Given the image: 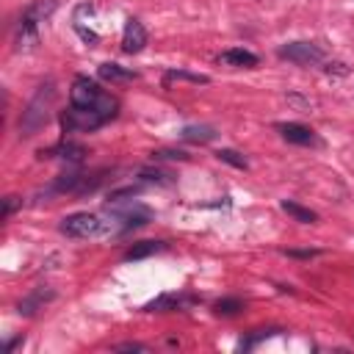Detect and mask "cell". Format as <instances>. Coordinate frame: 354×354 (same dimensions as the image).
<instances>
[{"label":"cell","instance_id":"obj_1","mask_svg":"<svg viewBox=\"0 0 354 354\" xmlns=\"http://www.w3.org/2000/svg\"><path fill=\"white\" fill-rule=\"evenodd\" d=\"M69 102H72L75 108H94V111L105 113L108 119H113L116 111H119V100L111 97V94H105L94 80H88V77H83V75H77V77L72 80Z\"/></svg>","mask_w":354,"mask_h":354},{"label":"cell","instance_id":"obj_2","mask_svg":"<svg viewBox=\"0 0 354 354\" xmlns=\"http://www.w3.org/2000/svg\"><path fill=\"white\" fill-rule=\"evenodd\" d=\"M53 100H55V83L53 80H47V83H41L39 86V91L33 94V100L28 102V108L22 111V116H19V136H33V133H39L44 124H47V119H50V108H53Z\"/></svg>","mask_w":354,"mask_h":354},{"label":"cell","instance_id":"obj_3","mask_svg":"<svg viewBox=\"0 0 354 354\" xmlns=\"http://www.w3.org/2000/svg\"><path fill=\"white\" fill-rule=\"evenodd\" d=\"M61 232L69 238H97V235L111 232V221H102L100 216H94L88 210H80V213L61 218Z\"/></svg>","mask_w":354,"mask_h":354},{"label":"cell","instance_id":"obj_4","mask_svg":"<svg viewBox=\"0 0 354 354\" xmlns=\"http://www.w3.org/2000/svg\"><path fill=\"white\" fill-rule=\"evenodd\" d=\"M105 122H111L105 113L94 111V108H69L61 113V127L64 133H91L97 127H102Z\"/></svg>","mask_w":354,"mask_h":354},{"label":"cell","instance_id":"obj_5","mask_svg":"<svg viewBox=\"0 0 354 354\" xmlns=\"http://www.w3.org/2000/svg\"><path fill=\"white\" fill-rule=\"evenodd\" d=\"M277 55L282 61L296 64V66H315V64L324 61V50L318 44H313V41H288V44H282L277 50Z\"/></svg>","mask_w":354,"mask_h":354},{"label":"cell","instance_id":"obj_6","mask_svg":"<svg viewBox=\"0 0 354 354\" xmlns=\"http://www.w3.org/2000/svg\"><path fill=\"white\" fill-rule=\"evenodd\" d=\"M116 221H119V235H124V232H130V230H138V227H144V224H149L152 221V210L147 207V205H127V207H119L116 205Z\"/></svg>","mask_w":354,"mask_h":354},{"label":"cell","instance_id":"obj_7","mask_svg":"<svg viewBox=\"0 0 354 354\" xmlns=\"http://www.w3.org/2000/svg\"><path fill=\"white\" fill-rule=\"evenodd\" d=\"M277 130H279V136L288 144H296V147H318L321 144L318 136H315V130L307 127V124H301V122H279Z\"/></svg>","mask_w":354,"mask_h":354},{"label":"cell","instance_id":"obj_8","mask_svg":"<svg viewBox=\"0 0 354 354\" xmlns=\"http://www.w3.org/2000/svg\"><path fill=\"white\" fill-rule=\"evenodd\" d=\"M55 299V290L53 288H44V285H39V288H33L19 304H17V313L19 315H25V318H30V315H36L47 301H53Z\"/></svg>","mask_w":354,"mask_h":354},{"label":"cell","instance_id":"obj_9","mask_svg":"<svg viewBox=\"0 0 354 354\" xmlns=\"http://www.w3.org/2000/svg\"><path fill=\"white\" fill-rule=\"evenodd\" d=\"M86 155H88L86 147L77 144V141H58L55 147L39 152V158H61V160H66V163H80Z\"/></svg>","mask_w":354,"mask_h":354},{"label":"cell","instance_id":"obj_10","mask_svg":"<svg viewBox=\"0 0 354 354\" xmlns=\"http://www.w3.org/2000/svg\"><path fill=\"white\" fill-rule=\"evenodd\" d=\"M144 44H147V30H144V25L138 19L130 17L127 25H124V33H122V50L127 55H133V53H141Z\"/></svg>","mask_w":354,"mask_h":354},{"label":"cell","instance_id":"obj_11","mask_svg":"<svg viewBox=\"0 0 354 354\" xmlns=\"http://www.w3.org/2000/svg\"><path fill=\"white\" fill-rule=\"evenodd\" d=\"M218 64H227V66H238V69H252L260 64V58L252 53V50H243V47H230L218 55Z\"/></svg>","mask_w":354,"mask_h":354},{"label":"cell","instance_id":"obj_12","mask_svg":"<svg viewBox=\"0 0 354 354\" xmlns=\"http://www.w3.org/2000/svg\"><path fill=\"white\" fill-rule=\"evenodd\" d=\"M194 299L191 296H177V293H163L152 301L144 304V313H171V310H180L185 304H191Z\"/></svg>","mask_w":354,"mask_h":354},{"label":"cell","instance_id":"obj_13","mask_svg":"<svg viewBox=\"0 0 354 354\" xmlns=\"http://www.w3.org/2000/svg\"><path fill=\"white\" fill-rule=\"evenodd\" d=\"M83 180H86V174H83V171L69 169V171H64V174H58V177H55V183L50 185V191H53V194H77V191H80V185H83Z\"/></svg>","mask_w":354,"mask_h":354},{"label":"cell","instance_id":"obj_14","mask_svg":"<svg viewBox=\"0 0 354 354\" xmlns=\"http://www.w3.org/2000/svg\"><path fill=\"white\" fill-rule=\"evenodd\" d=\"M58 8V0H33L22 14H19V19H25V22H33V25H41L53 11Z\"/></svg>","mask_w":354,"mask_h":354},{"label":"cell","instance_id":"obj_15","mask_svg":"<svg viewBox=\"0 0 354 354\" xmlns=\"http://www.w3.org/2000/svg\"><path fill=\"white\" fill-rule=\"evenodd\" d=\"M216 136H218V130H216L213 124H185V127L180 130V138L188 141V144H207V141H213Z\"/></svg>","mask_w":354,"mask_h":354},{"label":"cell","instance_id":"obj_16","mask_svg":"<svg viewBox=\"0 0 354 354\" xmlns=\"http://www.w3.org/2000/svg\"><path fill=\"white\" fill-rule=\"evenodd\" d=\"M97 75L102 77V80H108V83H127V80H136L138 75L133 72V69H127V66H122V64H100V69H97Z\"/></svg>","mask_w":354,"mask_h":354},{"label":"cell","instance_id":"obj_17","mask_svg":"<svg viewBox=\"0 0 354 354\" xmlns=\"http://www.w3.org/2000/svg\"><path fill=\"white\" fill-rule=\"evenodd\" d=\"M163 249H166L163 241H141V243H133V246L124 252V260H144V257L158 254V252H163Z\"/></svg>","mask_w":354,"mask_h":354},{"label":"cell","instance_id":"obj_18","mask_svg":"<svg viewBox=\"0 0 354 354\" xmlns=\"http://www.w3.org/2000/svg\"><path fill=\"white\" fill-rule=\"evenodd\" d=\"M279 207H282L290 218H296V221H301V224H315V221H318V213H315V210H310V207H301L299 202L282 199V202H279Z\"/></svg>","mask_w":354,"mask_h":354},{"label":"cell","instance_id":"obj_19","mask_svg":"<svg viewBox=\"0 0 354 354\" xmlns=\"http://www.w3.org/2000/svg\"><path fill=\"white\" fill-rule=\"evenodd\" d=\"M138 180L141 183H155V185H171L174 183V174L171 171H163V169H141L138 171Z\"/></svg>","mask_w":354,"mask_h":354},{"label":"cell","instance_id":"obj_20","mask_svg":"<svg viewBox=\"0 0 354 354\" xmlns=\"http://www.w3.org/2000/svg\"><path fill=\"white\" fill-rule=\"evenodd\" d=\"M171 80H188V83H210L207 75H194V72H185V69H169L163 75V83L169 86Z\"/></svg>","mask_w":354,"mask_h":354},{"label":"cell","instance_id":"obj_21","mask_svg":"<svg viewBox=\"0 0 354 354\" xmlns=\"http://www.w3.org/2000/svg\"><path fill=\"white\" fill-rule=\"evenodd\" d=\"M241 310H243V301H241V299H235V296L218 299V301L213 304V313H216V315H238Z\"/></svg>","mask_w":354,"mask_h":354},{"label":"cell","instance_id":"obj_22","mask_svg":"<svg viewBox=\"0 0 354 354\" xmlns=\"http://www.w3.org/2000/svg\"><path fill=\"white\" fill-rule=\"evenodd\" d=\"M277 332H282V329H274V326H271V329H254L249 337H243V340L238 343V348H241V351H249V348H254L260 340H268V337L277 335Z\"/></svg>","mask_w":354,"mask_h":354},{"label":"cell","instance_id":"obj_23","mask_svg":"<svg viewBox=\"0 0 354 354\" xmlns=\"http://www.w3.org/2000/svg\"><path fill=\"white\" fill-rule=\"evenodd\" d=\"M138 191H141L138 185H127V188L111 191V194H108V205H111V207H116V205H122V202H130V199H133Z\"/></svg>","mask_w":354,"mask_h":354},{"label":"cell","instance_id":"obj_24","mask_svg":"<svg viewBox=\"0 0 354 354\" xmlns=\"http://www.w3.org/2000/svg\"><path fill=\"white\" fill-rule=\"evenodd\" d=\"M216 158H218L221 163L235 166V169H246V166H249V163H246V158H243L241 152H235V149H218V152H216Z\"/></svg>","mask_w":354,"mask_h":354},{"label":"cell","instance_id":"obj_25","mask_svg":"<svg viewBox=\"0 0 354 354\" xmlns=\"http://www.w3.org/2000/svg\"><path fill=\"white\" fill-rule=\"evenodd\" d=\"M188 155L180 152V149H155L152 152V160H185Z\"/></svg>","mask_w":354,"mask_h":354},{"label":"cell","instance_id":"obj_26","mask_svg":"<svg viewBox=\"0 0 354 354\" xmlns=\"http://www.w3.org/2000/svg\"><path fill=\"white\" fill-rule=\"evenodd\" d=\"M19 205H22V199H17V196H6V199H3V218H8Z\"/></svg>","mask_w":354,"mask_h":354},{"label":"cell","instance_id":"obj_27","mask_svg":"<svg viewBox=\"0 0 354 354\" xmlns=\"http://www.w3.org/2000/svg\"><path fill=\"white\" fill-rule=\"evenodd\" d=\"M288 257H315V254H321L318 249H288L285 252Z\"/></svg>","mask_w":354,"mask_h":354},{"label":"cell","instance_id":"obj_28","mask_svg":"<svg viewBox=\"0 0 354 354\" xmlns=\"http://www.w3.org/2000/svg\"><path fill=\"white\" fill-rule=\"evenodd\" d=\"M113 351H147V346L144 343H119V346H113Z\"/></svg>","mask_w":354,"mask_h":354},{"label":"cell","instance_id":"obj_29","mask_svg":"<svg viewBox=\"0 0 354 354\" xmlns=\"http://www.w3.org/2000/svg\"><path fill=\"white\" fill-rule=\"evenodd\" d=\"M19 343H25V337H22V335H19V337H14V340H8V343L3 346V351H6V354H11V351H14Z\"/></svg>","mask_w":354,"mask_h":354}]
</instances>
